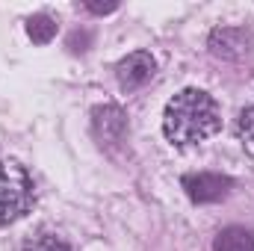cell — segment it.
Returning <instances> with one entry per match:
<instances>
[{"instance_id": "3957f363", "label": "cell", "mask_w": 254, "mask_h": 251, "mask_svg": "<svg viewBox=\"0 0 254 251\" xmlns=\"http://www.w3.org/2000/svg\"><path fill=\"white\" fill-rule=\"evenodd\" d=\"M154 71H157V63H154V57H151L148 51H133V54H127L125 60L116 65L119 86L127 89V92L145 86V83L154 77Z\"/></svg>"}, {"instance_id": "277c9868", "label": "cell", "mask_w": 254, "mask_h": 251, "mask_svg": "<svg viewBox=\"0 0 254 251\" xmlns=\"http://www.w3.org/2000/svg\"><path fill=\"white\" fill-rule=\"evenodd\" d=\"M184 189L195 204H213L222 201L231 189V178L216 175V172H198V175H187L184 178Z\"/></svg>"}, {"instance_id": "8992f818", "label": "cell", "mask_w": 254, "mask_h": 251, "mask_svg": "<svg viewBox=\"0 0 254 251\" xmlns=\"http://www.w3.org/2000/svg\"><path fill=\"white\" fill-rule=\"evenodd\" d=\"M92 122H95V133L107 142H119L127 130V119L125 113L116 107V104H107V107H98L92 113Z\"/></svg>"}, {"instance_id": "52a82bcc", "label": "cell", "mask_w": 254, "mask_h": 251, "mask_svg": "<svg viewBox=\"0 0 254 251\" xmlns=\"http://www.w3.org/2000/svg\"><path fill=\"white\" fill-rule=\"evenodd\" d=\"M213 251H254V234L246 228H225L213 240Z\"/></svg>"}, {"instance_id": "8fae6325", "label": "cell", "mask_w": 254, "mask_h": 251, "mask_svg": "<svg viewBox=\"0 0 254 251\" xmlns=\"http://www.w3.org/2000/svg\"><path fill=\"white\" fill-rule=\"evenodd\" d=\"M116 6H119V3H86V9H89V12H95V15H107V12H116Z\"/></svg>"}, {"instance_id": "6da1fadb", "label": "cell", "mask_w": 254, "mask_h": 251, "mask_svg": "<svg viewBox=\"0 0 254 251\" xmlns=\"http://www.w3.org/2000/svg\"><path fill=\"white\" fill-rule=\"evenodd\" d=\"M219 130V107L201 89L178 92L163 113V133L175 145H198Z\"/></svg>"}, {"instance_id": "7a4b0ae2", "label": "cell", "mask_w": 254, "mask_h": 251, "mask_svg": "<svg viewBox=\"0 0 254 251\" xmlns=\"http://www.w3.org/2000/svg\"><path fill=\"white\" fill-rule=\"evenodd\" d=\"M33 198H36V189L24 166L3 160L0 163V225L21 219L33 207Z\"/></svg>"}, {"instance_id": "30bf717a", "label": "cell", "mask_w": 254, "mask_h": 251, "mask_svg": "<svg viewBox=\"0 0 254 251\" xmlns=\"http://www.w3.org/2000/svg\"><path fill=\"white\" fill-rule=\"evenodd\" d=\"M237 133H240V139H243L246 151H249V154H254V107L243 110L240 125H237Z\"/></svg>"}, {"instance_id": "ba28073f", "label": "cell", "mask_w": 254, "mask_h": 251, "mask_svg": "<svg viewBox=\"0 0 254 251\" xmlns=\"http://www.w3.org/2000/svg\"><path fill=\"white\" fill-rule=\"evenodd\" d=\"M27 36L36 42V45H48L54 36H57V21L51 15H33L27 21Z\"/></svg>"}, {"instance_id": "9c48e42d", "label": "cell", "mask_w": 254, "mask_h": 251, "mask_svg": "<svg viewBox=\"0 0 254 251\" xmlns=\"http://www.w3.org/2000/svg\"><path fill=\"white\" fill-rule=\"evenodd\" d=\"M21 251H71V246L65 240H60V237H54V234H39Z\"/></svg>"}, {"instance_id": "5b68a950", "label": "cell", "mask_w": 254, "mask_h": 251, "mask_svg": "<svg viewBox=\"0 0 254 251\" xmlns=\"http://www.w3.org/2000/svg\"><path fill=\"white\" fill-rule=\"evenodd\" d=\"M252 36L243 27H219L210 33V51L222 60H240L243 54H249Z\"/></svg>"}]
</instances>
